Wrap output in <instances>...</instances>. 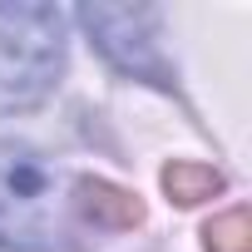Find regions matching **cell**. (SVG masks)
Masks as SVG:
<instances>
[{
	"label": "cell",
	"instance_id": "cell-1",
	"mask_svg": "<svg viewBox=\"0 0 252 252\" xmlns=\"http://www.w3.org/2000/svg\"><path fill=\"white\" fill-rule=\"evenodd\" d=\"M74 178L25 144L0 139V247L55 252L74 237Z\"/></svg>",
	"mask_w": 252,
	"mask_h": 252
},
{
	"label": "cell",
	"instance_id": "cell-2",
	"mask_svg": "<svg viewBox=\"0 0 252 252\" xmlns=\"http://www.w3.org/2000/svg\"><path fill=\"white\" fill-rule=\"evenodd\" d=\"M64 69V15L55 5H0V114L50 99Z\"/></svg>",
	"mask_w": 252,
	"mask_h": 252
},
{
	"label": "cell",
	"instance_id": "cell-3",
	"mask_svg": "<svg viewBox=\"0 0 252 252\" xmlns=\"http://www.w3.org/2000/svg\"><path fill=\"white\" fill-rule=\"evenodd\" d=\"M79 20L94 35V45L109 55V64H119L134 79L163 84V89L173 84V69L158 50V10H149V5H84Z\"/></svg>",
	"mask_w": 252,
	"mask_h": 252
},
{
	"label": "cell",
	"instance_id": "cell-4",
	"mask_svg": "<svg viewBox=\"0 0 252 252\" xmlns=\"http://www.w3.org/2000/svg\"><path fill=\"white\" fill-rule=\"evenodd\" d=\"M74 218L79 222H94L104 232H119V227H139L144 222V203L129 188H119V183H104V178L79 173L74 178Z\"/></svg>",
	"mask_w": 252,
	"mask_h": 252
},
{
	"label": "cell",
	"instance_id": "cell-5",
	"mask_svg": "<svg viewBox=\"0 0 252 252\" xmlns=\"http://www.w3.org/2000/svg\"><path fill=\"white\" fill-rule=\"evenodd\" d=\"M163 188H168V198L173 203H203V198H213V193H222V173L218 168H208V163H168L163 168Z\"/></svg>",
	"mask_w": 252,
	"mask_h": 252
},
{
	"label": "cell",
	"instance_id": "cell-6",
	"mask_svg": "<svg viewBox=\"0 0 252 252\" xmlns=\"http://www.w3.org/2000/svg\"><path fill=\"white\" fill-rule=\"evenodd\" d=\"M203 247H208V252H252V218H247L242 208L213 218V222L203 227Z\"/></svg>",
	"mask_w": 252,
	"mask_h": 252
}]
</instances>
